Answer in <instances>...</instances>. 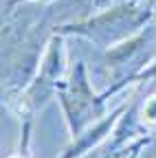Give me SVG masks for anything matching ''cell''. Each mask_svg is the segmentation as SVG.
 <instances>
[{"instance_id": "cell-1", "label": "cell", "mask_w": 156, "mask_h": 158, "mask_svg": "<svg viewBox=\"0 0 156 158\" xmlns=\"http://www.w3.org/2000/svg\"><path fill=\"white\" fill-rule=\"evenodd\" d=\"M143 118L150 123H156V97H152L150 101L143 106Z\"/></svg>"}]
</instances>
